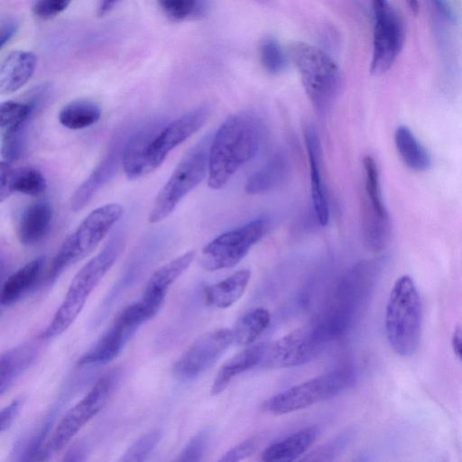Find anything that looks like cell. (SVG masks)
<instances>
[{"mask_svg": "<svg viewBox=\"0 0 462 462\" xmlns=\"http://www.w3.org/2000/svg\"><path fill=\"white\" fill-rule=\"evenodd\" d=\"M14 169L11 163L2 161L0 163V201L4 202L13 193V180Z\"/></svg>", "mask_w": 462, "mask_h": 462, "instance_id": "ab89813d", "label": "cell"}, {"mask_svg": "<svg viewBox=\"0 0 462 462\" xmlns=\"http://www.w3.org/2000/svg\"><path fill=\"white\" fill-rule=\"evenodd\" d=\"M406 3L410 8V10L416 14L419 11V3L418 0H406Z\"/></svg>", "mask_w": 462, "mask_h": 462, "instance_id": "bcb514c9", "label": "cell"}, {"mask_svg": "<svg viewBox=\"0 0 462 462\" xmlns=\"http://www.w3.org/2000/svg\"><path fill=\"white\" fill-rule=\"evenodd\" d=\"M258 448L256 438H249L226 451L220 458L221 462H236L252 456Z\"/></svg>", "mask_w": 462, "mask_h": 462, "instance_id": "f35d334b", "label": "cell"}, {"mask_svg": "<svg viewBox=\"0 0 462 462\" xmlns=\"http://www.w3.org/2000/svg\"><path fill=\"white\" fill-rule=\"evenodd\" d=\"M115 375L107 374L100 377L88 393L61 417L40 455L42 459L60 451L104 408L112 393Z\"/></svg>", "mask_w": 462, "mask_h": 462, "instance_id": "30bf717a", "label": "cell"}, {"mask_svg": "<svg viewBox=\"0 0 462 462\" xmlns=\"http://www.w3.org/2000/svg\"><path fill=\"white\" fill-rule=\"evenodd\" d=\"M19 29V23L13 18H6L1 23V49H4L10 41L15 36Z\"/></svg>", "mask_w": 462, "mask_h": 462, "instance_id": "b9f144b4", "label": "cell"}, {"mask_svg": "<svg viewBox=\"0 0 462 462\" xmlns=\"http://www.w3.org/2000/svg\"><path fill=\"white\" fill-rule=\"evenodd\" d=\"M265 344L250 345L226 360L219 368L213 381L210 393H221L238 374L259 365Z\"/></svg>", "mask_w": 462, "mask_h": 462, "instance_id": "484cf974", "label": "cell"}, {"mask_svg": "<svg viewBox=\"0 0 462 462\" xmlns=\"http://www.w3.org/2000/svg\"><path fill=\"white\" fill-rule=\"evenodd\" d=\"M289 52L312 105L319 113H326L340 88L337 65L324 51L306 42L291 43Z\"/></svg>", "mask_w": 462, "mask_h": 462, "instance_id": "5b68a950", "label": "cell"}, {"mask_svg": "<svg viewBox=\"0 0 462 462\" xmlns=\"http://www.w3.org/2000/svg\"><path fill=\"white\" fill-rule=\"evenodd\" d=\"M354 381L351 369L343 367L290 387L266 400L263 411L283 415L306 409L339 395Z\"/></svg>", "mask_w": 462, "mask_h": 462, "instance_id": "ba28073f", "label": "cell"}, {"mask_svg": "<svg viewBox=\"0 0 462 462\" xmlns=\"http://www.w3.org/2000/svg\"><path fill=\"white\" fill-rule=\"evenodd\" d=\"M136 329L117 314L107 330L81 356L79 365H101L112 361L119 355L125 344Z\"/></svg>", "mask_w": 462, "mask_h": 462, "instance_id": "d6986e66", "label": "cell"}, {"mask_svg": "<svg viewBox=\"0 0 462 462\" xmlns=\"http://www.w3.org/2000/svg\"><path fill=\"white\" fill-rule=\"evenodd\" d=\"M374 26L370 71L379 76L387 72L399 55L404 42V26L389 5L374 8Z\"/></svg>", "mask_w": 462, "mask_h": 462, "instance_id": "9a60e30c", "label": "cell"}, {"mask_svg": "<svg viewBox=\"0 0 462 462\" xmlns=\"http://www.w3.org/2000/svg\"><path fill=\"white\" fill-rule=\"evenodd\" d=\"M71 0H36L32 11L35 17L47 20L62 13Z\"/></svg>", "mask_w": 462, "mask_h": 462, "instance_id": "74e56055", "label": "cell"}, {"mask_svg": "<svg viewBox=\"0 0 462 462\" xmlns=\"http://www.w3.org/2000/svg\"><path fill=\"white\" fill-rule=\"evenodd\" d=\"M319 430L316 427L303 428L286 438L269 445L262 453L265 462L292 461L303 455L315 442Z\"/></svg>", "mask_w": 462, "mask_h": 462, "instance_id": "cb8c5ba5", "label": "cell"}, {"mask_svg": "<svg viewBox=\"0 0 462 462\" xmlns=\"http://www.w3.org/2000/svg\"><path fill=\"white\" fill-rule=\"evenodd\" d=\"M361 217L365 246L373 253L383 251L390 240L391 222L383 201L377 164L370 156L363 160Z\"/></svg>", "mask_w": 462, "mask_h": 462, "instance_id": "9c48e42d", "label": "cell"}, {"mask_svg": "<svg viewBox=\"0 0 462 462\" xmlns=\"http://www.w3.org/2000/svg\"><path fill=\"white\" fill-rule=\"evenodd\" d=\"M163 122L148 124L127 139L122 156V166L129 180H136L148 174L147 157L151 142Z\"/></svg>", "mask_w": 462, "mask_h": 462, "instance_id": "ffe728a7", "label": "cell"}, {"mask_svg": "<svg viewBox=\"0 0 462 462\" xmlns=\"http://www.w3.org/2000/svg\"><path fill=\"white\" fill-rule=\"evenodd\" d=\"M267 226L265 219L257 218L219 235L202 249L201 267L209 272L234 267L263 236Z\"/></svg>", "mask_w": 462, "mask_h": 462, "instance_id": "7c38bea8", "label": "cell"}, {"mask_svg": "<svg viewBox=\"0 0 462 462\" xmlns=\"http://www.w3.org/2000/svg\"><path fill=\"white\" fill-rule=\"evenodd\" d=\"M165 15L175 22L200 18L206 12L205 0H157Z\"/></svg>", "mask_w": 462, "mask_h": 462, "instance_id": "d6a6232c", "label": "cell"}, {"mask_svg": "<svg viewBox=\"0 0 462 462\" xmlns=\"http://www.w3.org/2000/svg\"><path fill=\"white\" fill-rule=\"evenodd\" d=\"M304 139L310 164L312 204L319 224L326 226L329 219V208L321 171V146L312 125L305 127Z\"/></svg>", "mask_w": 462, "mask_h": 462, "instance_id": "ac0fdd59", "label": "cell"}, {"mask_svg": "<svg viewBox=\"0 0 462 462\" xmlns=\"http://www.w3.org/2000/svg\"><path fill=\"white\" fill-rule=\"evenodd\" d=\"M259 55L263 69L270 74H279L287 66L285 52L279 42L273 37H266L262 41Z\"/></svg>", "mask_w": 462, "mask_h": 462, "instance_id": "e575fe53", "label": "cell"}, {"mask_svg": "<svg viewBox=\"0 0 462 462\" xmlns=\"http://www.w3.org/2000/svg\"><path fill=\"white\" fill-rule=\"evenodd\" d=\"M101 116L99 106L88 99H76L66 104L58 116L61 125L79 130L96 124Z\"/></svg>", "mask_w": 462, "mask_h": 462, "instance_id": "4dcf8cb0", "label": "cell"}, {"mask_svg": "<svg viewBox=\"0 0 462 462\" xmlns=\"http://www.w3.org/2000/svg\"><path fill=\"white\" fill-rule=\"evenodd\" d=\"M422 323V305L413 280L403 275L394 282L385 309L384 328L391 348L409 356L418 348Z\"/></svg>", "mask_w": 462, "mask_h": 462, "instance_id": "277c9868", "label": "cell"}, {"mask_svg": "<svg viewBox=\"0 0 462 462\" xmlns=\"http://www.w3.org/2000/svg\"><path fill=\"white\" fill-rule=\"evenodd\" d=\"M210 142L208 137L201 140L177 164L155 197L148 217L150 223L168 217L181 199L204 180L208 171Z\"/></svg>", "mask_w": 462, "mask_h": 462, "instance_id": "52a82bcc", "label": "cell"}, {"mask_svg": "<svg viewBox=\"0 0 462 462\" xmlns=\"http://www.w3.org/2000/svg\"><path fill=\"white\" fill-rule=\"evenodd\" d=\"M209 439L208 431L203 430L197 433L183 448L178 461H199L205 454Z\"/></svg>", "mask_w": 462, "mask_h": 462, "instance_id": "8d00e7d4", "label": "cell"}, {"mask_svg": "<svg viewBox=\"0 0 462 462\" xmlns=\"http://www.w3.org/2000/svg\"><path fill=\"white\" fill-rule=\"evenodd\" d=\"M49 88L47 85L32 88L23 102L7 100L0 105L1 156L12 163L23 152L27 126L44 102Z\"/></svg>", "mask_w": 462, "mask_h": 462, "instance_id": "8fae6325", "label": "cell"}, {"mask_svg": "<svg viewBox=\"0 0 462 462\" xmlns=\"http://www.w3.org/2000/svg\"><path fill=\"white\" fill-rule=\"evenodd\" d=\"M271 320L269 311L261 307L245 312L231 328L234 342L242 346L252 345L266 329Z\"/></svg>", "mask_w": 462, "mask_h": 462, "instance_id": "f546056e", "label": "cell"}, {"mask_svg": "<svg viewBox=\"0 0 462 462\" xmlns=\"http://www.w3.org/2000/svg\"><path fill=\"white\" fill-rule=\"evenodd\" d=\"M234 343L231 328H217L198 337L180 356L172 372L180 379H193L208 370Z\"/></svg>", "mask_w": 462, "mask_h": 462, "instance_id": "5bb4252c", "label": "cell"}, {"mask_svg": "<svg viewBox=\"0 0 462 462\" xmlns=\"http://www.w3.org/2000/svg\"><path fill=\"white\" fill-rule=\"evenodd\" d=\"M162 431L152 430L136 439L122 455L120 461L141 462L146 459L162 438Z\"/></svg>", "mask_w": 462, "mask_h": 462, "instance_id": "d590c367", "label": "cell"}, {"mask_svg": "<svg viewBox=\"0 0 462 462\" xmlns=\"http://www.w3.org/2000/svg\"><path fill=\"white\" fill-rule=\"evenodd\" d=\"M437 8L445 15L448 19H453V14L449 5L446 0H432Z\"/></svg>", "mask_w": 462, "mask_h": 462, "instance_id": "f6af8a7d", "label": "cell"}, {"mask_svg": "<svg viewBox=\"0 0 462 462\" xmlns=\"http://www.w3.org/2000/svg\"><path fill=\"white\" fill-rule=\"evenodd\" d=\"M118 234L91 258L73 277L65 298L51 321L42 332L43 340L54 338L65 332L82 310L90 293L104 278L120 255L125 239Z\"/></svg>", "mask_w": 462, "mask_h": 462, "instance_id": "3957f363", "label": "cell"}, {"mask_svg": "<svg viewBox=\"0 0 462 462\" xmlns=\"http://www.w3.org/2000/svg\"><path fill=\"white\" fill-rule=\"evenodd\" d=\"M210 106L201 105L179 118L163 124L152 138L147 157L148 174L163 162L177 146L199 131L210 116Z\"/></svg>", "mask_w": 462, "mask_h": 462, "instance_id": "2e32d148", "label": "cell"}, {"mask_svg": "<svg viewBox=\"0 0 462 462\" xmlns=\"http://www.w3.org/2000/svg\"><path fill=\"white\" fill-rule=\"evenodd\" d=\"M259 1H262V2H267V1H269V0H259Z\"/></svg>", "mask_w": 462, "mask_h": 462, "instance_id": "c3c4849f", "label": "cell"}, {"mask_svg": "<svg viewBox=\"0 0 462 462\" xmlns=\"http://www.w3.org/2000/svg\"><path fill=\"white\" fill-rule=\"evenodd\" d=\"M53 208L48 200L30 203L22 212L17 225L21 244L30 246L40 243L49 233Z\"/></svg>", "mask_w": 462, "mask_h": 462, "instance_id": "7402d4cb", "label": "cell"}, {"mask_svg": "<svg viewBox=\"0 0 462 462\" xmlns=\"http://www.w3.org/2000/svg\"><path fill=\"white\" fill-rule=\"evenodd\" d=\"M250 277V270L242 269L206 287L203 291L206 304L222 310L231 307L244 295Z\"/></svg>", "mask_w": 462, "mask_h": 462, "instance_id": "d4e9b609", "label": "cell"}, {"mask_svg": "<svg viewBox=\"0 0 462 462\" xmlns=\"http://www.w3.org/2000/svg\"><path fill=\"white\" fill-rule=\"evenodd\" d=\"M124 212L122 205L108 203L92 210L64 240L52 259L48 279L55 280L69 266L89 254Z\"/></svg>", "mask_w": 462, "mask_h": 462, "instance_id": "8992f818", "label": "cell"}, {"mask_svg": "<svg viewBox=\"0 0 462 462\" xmlns=\"http://www.w3.org/2000/svg\"><path fill=\"white\" fill-rule=\"evenodd\" d=\"M195 256V251H188L155 270L144 287L142 299L161 308L168 289L189 267Z\"/></svg>", "mask_w": 462, "mask_h": 462, "instance_id": "44dd1931", "label": "cell"}, {"mask_svg": "<svg viewBox=\"0 0 462 462\" xmlns=\"http://www.w3.org/2000/svg\"><path fill=\"white\" fill-rule=\"evenodd\" d=\"M373 1V8H378L387 5L386 0H372Z\"/></svg>", "mask_w": 462, "mask_h": 462, "instance_id": "7dc6e473", "label": "cell"}, {"mask_svg": "<svg viewBox=\"0 0 462 462\" xmlns=\"http://www.w3.org/2000/svg\"><path fill=\"white\" fill-rule=\"evenodd\" d=\"M394 143L402 160L410 169L425 171L430 167V154L407 126L401 125L396 129Z\"/></svg>", "mask_w": 462, "mask_h": 462, "instance_id": "1f68e13d", "label": "cell"}, {"mask_svg": "<svg viewBox=\"0 0 462 462\" xmlns=\"http://www.w3.org/2000/svg\"><path fill=\"white\" fill-rule=\"evenodd\" d=\"M23 400L21 398L14 399L0 412V431L4 432L10 428L22 407Z\"/></svg>", "mask_w": 462, "mask_h": 462, "instance_id": "60d3db41", "label": "cell"}, {"mask_svg": "<svg viewBox=\"0 0 462 462\" xmlns=\"http://www.w3.org/2000/svg\"><path fill=\"white\" fill-rule=\"evenodd\" d=\"M47 188L42 172L33 167H23L14 171L13 190L30 196H39Z\"/></svg>", "mask_w": 462, "mask_h": 462, "instance_id": "836d02e7", "label": "cell"}, {"mask_svg": "<svg viewBox=\"0 0 462 462\" xmlns=\"http://www.w3.org/2000/svg\"><path fill=\"white\" fill-rule=\"evenodd\" d=\"M38 346L26 343L1 354L0 357V394L3 395L34 362Z\"/></svg>", "mask_w": 462, "mask_h": 462, "instance_id": "4316f807", "label": "cell"}, {"mask_svg": "<svg viewBox=\"0 0 462 462\" xmlns=\"http://www.w3.org/2000/svg\"><path fill=\"white\" fill-rule=\"evenodd\" d=\"M377 263L362 261L336 282L312 324L328 343L342 337L356 322L370 294Z\"/></svg>", "mask_w": 462, "mask_h": 462, "instance_id": "7a4b0ae2", "label": "cell"}, {"mask_svg": "<svg viewBox=\"0 0 462 462\" xmlns=\"http://www.w3.org/2000/svg\"><path fill=\"white\" fill-rule=\"evenodd\" d=\"M127 139L117 138L102 161L73 193L69 206L73 212L81 210L92 197L114 176L122 163L123 151Z\"/></svg>", "mask_w": 462, "mask_h": 462, "instance_id": "e0dca14e", "label": "cell"}, {"mask_svg": "<svg viewBox=\"0 0 462 462\" xmlns=\"http://www.w3.org/2000/svg\"><path fill=\"white\" fill-rule=\"evenodd\" d=\"M118 0H100L97 7V14L103 16L109 13Z\"/></svg>", "mask_w": 462, "mask_h": 462, "instance_id": "ee69618b", "label": "cell"}, {"mask_svg": "<svg viewBox=\"0 0 462 462\" xmlns=\"http://www.w3.org/2000/svg\"><path fill=\"white\" fill-rule=\"evenodd\" d=\"M37 58L32 51H14L0 67V94L10 95L23 88L32 77Z\"/></svg>", "mask_w": 462, "mask_h": 462, "instance_id": "603a6c76", "label": "cell"}, {"mask_svg": "<svg viewBox=\"0 0 462 462\" xmlns=\"http://www.w3.org/2000/svg\"><path fill=\"white\" fill-rule=\"evenodd\" d=\"M44 266V257H37L11 274L4 282L0 303L10 306L18 301L41 277Z\"/></svg>", "mask_w": 462, "mask_h": 462, "instance_id": "f1b7e54d", "label": "cell"}, {"mask_svg": "<svg viewBox=\"0 0 462 462\" xmlns=\"http://www.w3.org/2000/svg\"><path fill=\"white\" fill-rule=\"evenodd\" d=\"M326 344L328 342L311 323L265 344L258 366L271 369L298 366L315 358Z\"/></svg>", "mask_w": 462, "mask_h": 462, "instance_id": "4fadbf2b", "label": "cell"}, {"mask_svg": "<svg viewBox=\"0 0 462 462\" xmlns=\"http://www.w3.org/2000/svg\"><path fill=\"white\" fill-rule=\"evenodd\" d=\"M290 172L287 156L279 152L247 179L245 191L249 194L268 192L284 182Z\"/></svg>", "mask_w": 462, "mask_h": 462, "instance_id": "83f0119b", "label": "cell"}, {"mask_svg": "<svg viewBox=\"0 0 462 462\" xmlns=\"http://www.w3.org/2000/svg\"><path fill=\"white\" fill-rule=\"evenodd\" d=\"M452 348L462 362V332L457 329L452 336Z\"/></svg>", "mask_w": 462, "mask_h": 462, "instance_id": "7bdbcfd3", "label": "cell"}, {"mask_svg": "<svg viewBox=\"0 0 462 462\" xmlns=\"http://www.w3.org/2000/svg\"><path fill=\"white\" fill-rule=\"evenodd\" d=\"M264 135L262 119L252 112L229 116L211 139L208 185L222 189L234 174L258 152Z\"/></svg>", "mask_w": 462, "mask_h": 462, "instance_id": "6da1fadb", "label": "cell"}]
</instances>
